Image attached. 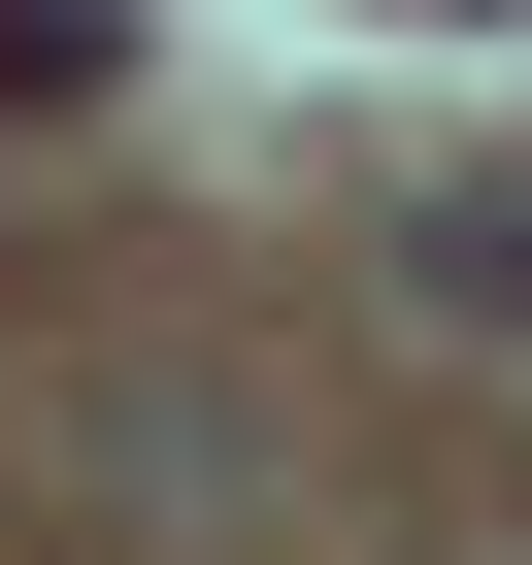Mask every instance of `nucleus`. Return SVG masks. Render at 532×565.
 <instances>
[{"label": "nucleus", "instance_id": "nucleus-1", "mask_svg": "<svg viewBox=\"0 0 532 565\" xmlns=\"http://www.w3.org/2000/svg\"><path fill=\"white\" fill-rule=\"evenodd\" d=\"M134 67V0H0V100H100Z\"/></svg>", "mask_w": 532, "mask_h": 565}]
</instances>
